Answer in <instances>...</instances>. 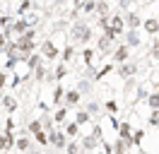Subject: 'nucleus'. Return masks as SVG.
<instances>
[{
    "label": "nucleus",
    "mask_w": 159,
    "mask_h": 154,
    "mask_svg": "<svg viewBox=\"0 0 159 154\" xmlns=\"http://www.w3.org/2000/svg\"><path fill=\"white\" fill-rule=\"evenodd\" d=\"M92 38V29H89V24L87 22H75L72 24V41H80V43H87Z\"/></svg>",
    "instance_id": "nucleus-1"
},
{
    "label": "nucleus",
    "mask_w": 159,
    "mask_h": 154,
    "mask_svg": "<svg viewBox=\"0 0 159 154\" xmlns=\"http://www.w3.org/2000/svg\"><path fill=\"white\" fill-rule=\"evenodd\" d=\"M99 142H101V128H99V125L94 128V133H92V135H84V137H82V147H84L87 152L97 149V147H99Z\"/></svg>",
    "instance_id": "nucleus-2"
},
{
    "label": "nucleus",
    "mask_w": 159,
    "mask_h": 154,
    "mask_svg": "<svg viewBox=\"0 0 159 154\" xmlns=\"http://www.w3.org/2000/svg\"><path fill=\"white\" fill-rule=\"evenodd\" d=\"M41 56H43V58H48V60H56V58L60 56V51L56 48V43H53L51 38H46V41L41 43Z\"/></svg>",
    "instance_id": "nucleus-3"
},
{
    "label": "nucleus",
    "mask_w": 159,
    "mask_h": 154,
    "mask_svg": "<svg viewBox=\"0 0 159 154\" xmlns=\"http://www.w3.org/2000/svg\"><path fill=\"white\" fill-rule=\"evenodd\" d=\"M133 75H138V63H130V60H125V63H120V65H118V77L130 79Z\"/></svg>",
    "instance_id": "nucleus-4"
},
{
    "label": "nucleus",
    "mask_w": 159,
    "mask_h": 154,
    "mask_svg": "<svg viewBox=\"0 0 159 154\" xmlns=\"http://www.w3.org/2000/svg\"><path fill=\"white\" fill-rule=\"evenodd\" d=\"M123 27H125V24H123V17H120V15H109V29L111 31H116V34L120 36Z\"/></svg>",
    "instance_id": "nucleus-5"
},
{
    "label": "nucleus",
    "mask_w": 159,
    "mask_h": 154,
    "mask_svg": "<svg viewBox=\"0 0 159 154\" xmlns=\"http://www.w3.org/2000/svg\"><path fill=\"white\" fill-rule=\"evenodd\" d=\"M116 133H118V137H120V140H125L128 144H133V142H130V137H133V128H130L128 123L116 125Z\"/></svg>",
    "instance_id": "nucleus-6"
},
{
    "label": "nucleus",
    "mask_w": 159,
    "mask_h": 154,
    "mask_svg": "<svg viewBox=\"0 0 159 154\" xmlns=\"http://www.w3.org/2000/svg\"><path fill=\"white\" fill-rule=\"evenodd\" d=\"M128 58H130V48L128 46H118L116 51H113V60H116L118 65H120V63H125Z\"/></svg>",
    "instance_id": "nucleus-7"
},
{
    "label": "nucleus",
    "mask_w": 159,
    "mask_h": 154,
    "mask_svg": "<svg viewBox=\"0 0 159 154\" xmlns=\"http://www.w3.org/2000/svg\"><path fill=\"white\" fill-rule=\"evenodd\" d=\"M123 24L128 29H140V24H142V19H140L138 12H128V17L123 19Z\"/></svg>",
    "instance_id": "nucleus-8"
},
{
    "label": "nucleus",
    "mask_w": 159,
    "mask_h": 154,
    "mask_svg": "<svg viewBox=\"0 0 159 154\" xmlns=\"http://www.w3.org/2000/svg\"><path fill=\"white\" fill-rule=\"evenodd\" d=\"M125 46H128V48L140 46V34H138V29H128V34H125Z\"/></svg>",
    "instance_id": "nucleus-9"
},
{
    "label": "nucleus",
    "mask_w": 159,
    "mask_h": 154,
    "mask_svg": "<svg viewBox=\"0 0 159 154\" xmlns=\"http://www.w3.org/2000/svg\"><path fill=\"white\" fill-rule=\"evenodd\" d=\"M12 144H15V135H12V133H2V135H0V152H2V149L7 152Z\"/></svg>",
    "instance_id": "nucleus-10"
},
{
    "label": "nucleus",
    "mask_w": 159,
    "mask_h": 154,
    "mask_svg": "<svg viewBox=\"0 0 159 154\" xmlns=\"http://www.w3.org/2000/svg\"><path fill=\"white\" fill-rule=\"evenodd\" d=\"M63 101H65L68 106H77V104H80V92H77V89H70V92H65Z\"/></svg>",
    "instance_id": "nucleus-11"
},
{
    "label": "nucleus",
    "mask_w": 159,
    "mask_h": 154,
    "mask_svg": "<svg viewBox=\"0 0 159 154\" xmlns=\"http://www.w3.org/2000/svg\"><path fill=\"white\" fill-rule=\"evenodd\" d=\"M145 31H147V34H152V36H154V34H159V19H157V17H149L147 22H145Z\"/></svg>",
    "instance_id": "nucleus-12"
},
{
    "label": "nucleus",
    "mask_w": 159,
    "mask_h": 154,
    "mask_svg": "<svg viewBox=\"0 0 159 154\" xmlns=\"http://www.w3.org/2000/svg\"><path fill=\"white\" fill-rule=\"evenodd\" d=\"M46 135H48V142H53L56 147H65V135L63 133H56V130H53V133H46Z\"/></svg>",
    "instance_id": "nucleus-13"
},
{
    "label": "nucleus",
    "mask_w": 159,
    "mask_h": 154,
    "mask_svg": "<svg viewBox=\"0 0 159 154\" xmlns=\"http://www.w3.org/2000/svg\"><path fill=\"white\" fill-rule=\"evenodd\" d=\"M130 144L125 142V140H120V137H116V142H113V149H111V152L113 154H125V149H128Z\"/></svg>",
    "instance_id": "nucleus-14"
},
{
    "label": "nucleus",
    "mask_w": 159,
    "mask_h": 154,
    "mask_svg": "<svg viewBox=\"0 0 159 154\" xmlns=\"http://www.w3.org/2000/svg\"><path fill=\"white\" fill-rule=\"evenodd\" d=\"M24 63H27V67H31V70H34L36 65H41V56H39V53H29V56L24 58Z\"/></svg>",
    "instance_id": "nucleus-15"
},
{
    "label": "nucleus",
    "mask_w": 159,
    "mask_h": 154,
    "mask_svg": "<svg viewBox=\"0 0 159 154\" xmlns=\"http://www.w3.org/2000/svg\"><path fill=\"white\" fill-rule=\"evenodd\" d=\"M63 96H65V89H63V87H56V89H53V106H60V101H63Z\"/></svg>",
    "instance_id": "nucleus-16"
},
{
    "label": "nucleus",
    "mask_w": 159,
    "mask_h": 154,
    "mask_svg": "<svg viewBox=\"0 0 159 154\" xmlns=\"http://www.w3.org/2000/svg\"><path fill=\"white\" fill-rule=\"evenodd\" d=\"M111 43H113L111 38L101 36V38H99V46H97V51H99V53H106V51H111Z\"/></svg>",
    "instance_id": "nucleus-17"
},
{
    "label": "nucleus",
    "mask_w": 159,
    "mask_h": 154,
    "mask_svg": "<svg viewBox=\"0 0 159 154\" xmlns=\"http://www.w3.org/2000/svg\"><path fill=\"white\" fill-rule=\"evenodd\" d=\"M97 15H99V17H109V2H104V0H99V2H97Z\"/></svg>",
    "instance_id": "nucleus-18"
},
{
    "label": "nucleus",
    "mask_w": 159,
    "mask_h": 154,
    "mask_svg": "<svg viewBox=\"0 0 159 154\" xmlns=\"http://www.w3.org/2000/svg\"><path fill=\"white\" fill-rule=\"evenodd\" d=\"M147 106L154 111V108H159V92H152V94H147Z\"/></svg>",
    "instance_id": "nucleus-19"
},
{
    "label": "nucleus",
    "mask_w": 159,
    "mask_h": 154,
    "mask_svg": "<svg viewBox=\"0 0 159 154\" xmlns=\"http://www.w3.org/2000/svg\"><path fill=\"white\" fill-rule=\"evenodd\" d=\"M2 106H5L7 111H15V108H17V101H15V96H2Z\"/></svg>",
    "instance_id": "nucleus-20"
},
{
    "label": "nucleus",
    "mask_w": 159,
    "mask_h": 154,
    "mask_svg": "<svg viewBox=\"0 0 159 154\" xmlns=\"http://www.w3.org/2000/svg\"><path fill=\"white\" fill-rule=\"evenodd\" d=\"M75 123H77V125L89 123V113H87V111H77V116H75Z\"/></svg>",
    "instance_id": "nucleus-21"
},
{
    "label": "nucleus",
    "mask_w": 159,
    "mask_h": 154,
    "mask_svg": "<svg viewBox=\"0 0 159 154\" xmlns=\"http://www.w3.org/2000/svg\"><path fill=\"white\" fill-rule=\"evenodd\" d=\"M46 75H48V72H46V67H43V65H36V67H34V77H36L39 82H43Z\"/></svg>",
    "instance_id": "nucleus-22"
},
{
    "label": "nucleus",
    "mask_w": 159,
    "mask_h": 154,
    "mask_svg": "<svg viewBox=\"0 0 159 154\" xmlns=\"http://www.w3.org/2000/svg\"><path fill=\"white\" fill-rule=\"evenodd\" d=\"M65 116H68V108H63V106H60L58 111L53 113V120H56V123H63V120H65Z\"/></svg>",
    "instance_id": "nucleus-23"
},
{
    "label": "nucleus",
    "mask_w": 159,
    "mask_h": 154,
    "mask_svg": "<svg viewBox=\"0 0 159 154\" xmlns=\"http://www.w3.org/2000/svg\"><path fill=\"white\" fill-rule=\"evenodd\" d=\"M142 140H145V130H135L133 137H130V142H133V144H140Z\"/></svg>",
    "instance_id": "nucleus-24"
},
{
    "label": "nucleus",
    "mask_w": 159,
    "mask_h": 154,
    "mask_svg": "<svg viewBox=\"0 0 159 154\" xmlns=\"http://www.w3.org/2000/svg\"><path fill=\"white\" fill-rule=\"evenodd\" d=\"M82 60H84V65H92V60H94V51H92V48H87V51L82 53Z\"/></svg>",
    "instance_id": "nucleus-25"
},
{
    "label": "nucleus",
    "mask_w": 159,
    "mask_h": 154,
    "mask_svg": "<svg viewBox=\"0 0 159 154\" xmlns=\"http://www.w3.org/2000/svg\"><path fill=\"white\" fill-rule=\"evenodd\" d=\"M34 140H36L39 144H46V142H48V135L43 133V130H39V133H34Z\"/></svg>",
    "instance_id": "nucleus-26"
},
{
    "label": "nucleus",
    "mask_w": 159,
    "mask_h": 154,
    "mask_svg": "<svg viewBox=\"0 0 159 154\" xmlns=\"http://www.w3.org/2000/svg\"><path fill=\"white\" fill-rule=\"evenodd\" d=\"M39 130H43V123H41V120H31L29 123V133L34 135V133H39Z\"/></svg>",
    "instance_id": "nucleus-27"
},
{
    "label": "nucleus",
    "mask_w": 159,
    "mask_h": 154,
    "mask_svg": "<svg viewBox=\"0 0 159 154\" xmlns=\"http://www.w3.org/2000/svg\"><path fill=\"white\" fill-rule=\"evenodd\" d=\"M147 123H149V125H154V128L159 125V108H154V111L149 113V120H147Z\"/></svg>",
    "instance_id": "nucleus-28"
},
{
    "label": "nucleus",
    "mask_w": 159,
    "mask_h": 154,
    "mask_svg": "<svg viewBox=\"0 0 159 154\" xmlns=\"http://www.w3.org/2000/svg\"><path fill=\"white\" fill-rule=\"evenodd\" d=\"M65 72H68V67H65V65H58V67H56V72H53V77H56V79H63Z\"/></svg>",
    "instance_id": "nucleus-29"
},
{
    "label": "nucleus",
    "mask_w": 159,
    "mask_h": 154,
    "mask_svg": "<svg viewBox=\"0 0 159 154\" xmlns=\"http://www.w3.org/2000/svg\"><path fill=\"white\" fill-rule=\"evenodd\" d=\"M65 133H68L70 137H77V133H80V125H77V123H70V125H68V130H65Z\"/></svg>",
    "instance_id": "nucleus-30"
},
{
    "label": "nucleus",
    "mask_w": 159,
    "mask_h": 154,
    "mask_svg": "<svg viewBox=\"0 0 159 154\" xmlns=\"http://www.w3.org/2000/svg\"><path fill=\"white\" fill-rule=\"evenodd\" d=\"M94 7H97V0H84V5H82L84 12H94Z\"/></svg>",
    "instance_id": "nucleus-31"
},
{
    "label": "nucleus",
    "mask_w": 159,
    "mask_h": 154,
    "mask_svg": "<svg viewBox=\"0 0 159 154\" xmlns=\"http://www.w3.org/2000/svg\"><path fill=\"white\" fill-rule=\"evenodd\" d=\"M15 144H17V149H22V152H24V149H29V140H27V137H20Z\"/></svg>",
    "instance_id": "nucleus-32"
},
{
    "label": "nucleus",
    "mask_w": 159,
    "mask_h": 154,
    "mask_svg": "<svg viewBox=\"0 0 159 154\" xmlns=\"http://www.w3.org/2000/svg\"><path fill=\"white\" fill-rule=\"evenodd\" d=\"M72 53H75V48L68 46L65 51H63V60H65V63H70V60H72Z\"/></svg>",
    "instance_id": "nucleus-33"
},
{
    "label": "nucleus",
    "mask_w": 159,
    "mask_h": 154,
    "mask_svg": "<svg viewBox=\"0 0 159 154\" xmlns=\"http://www.w3.org/2000/svg\"><path fill=\"white\" fill-rule=\"evenodd\" d=\"M68 154H80V142H70L68 144Z\"/></svg>",
    "instance_id": "nucleus-34"
},
{
    "label": "nucleus",
    "mask_w": 159,
    "mask_h": 154,
    "mask_svg": "<svg viewBox=\"0 0 159 154\" xmlns=\"http://www.w3.org/2000/svg\"><path fill=\"white\" fill-rule=\"evenodd\" d=\"M111 70H113V65H104V67L99 70V72H97V79H99V77H104V75H109Z\"/></svg>",
    "instance_id": "nucleus-35"
},
{
    "label": "nucleus",
    "mask_w": 159,
    "mask_h": 154,
    "mask_svg": "<svg viewBox=\"0 0 159 154\" xmlns=\"http://www.w3.org/2000/svg\"><path fill=\"white\" fill-rule=\"evenodd\" d=\"M106 111H109V113H116V111H118V104H116V101H106Z\"/></svg>",
    "instance_id": "nucleus-36"
},
{
    "label": "nucleus",
    "mask_w": 159,
    "mask_h": 154,
    "mask_svg": "<svg viewBox=\"0 0 159 154\" xmlns=\"http://www.w3.org/2000/svg\"><path fill=\"white\" fill-rule=\"evenodd\" d=\"M97 111H99V104H97V101H92V104L87 106V113H97Z\"/></svg>",
    "instance_id": "nucleus-37"
},
{
    "label": "nucleus",
    "mask_w": 159,
    "mask_h": 154,
    "mask_svg": "<svg viewBox=\"0 0 159 154\" xmlns=\"http://www.w3.org/2000/svg\"><path fill=\"white\" fill-rule=\"evenodd\" d=\"M5 84H7V75H5V72H0V89H2Z\"/></svg>",
    "instance_id": "nucleus-38"
},
{
    "label": "nucleus",
    "mask_w": 159,
    "mask_h": 154,
    "mask_svg": "<svg viewBox=\"0 0 159 154\" xmlns=\"http://www.w3.org/2000/svg\"><path fill=\"white\" fill-rule=\"evenodd\" d=\"M5 46H7V38H5V36H0V53L5 51Z\"/></svg>",
    "instance_id": "nucleus-39"
},
{
    "label": "nucleus",
    "mask_w": 159,
    "mask_h": 154,
    "mask_svg": "<svg viewBox=\"0 0 159 154\" xmlns=\"http://www.w3.org/2000/svg\"><path fill=\"white\" fill-rule=\"evenodd\" d=\"M82 5H84V0H75V12H77V10H82Z\"/></svg>",
    "instance_id": "nucleus-40"
},
{
    "label": "nucleus",
    "mask_w": 159,
    "mask_h": 154,
    "mask_svg": "<svg viewBox=\"0 0 159 154\" xmlns=\"http://www.w3.org/2000/svg\"><path fill=\"white\" fill-rule=\"evenodd\" d=\"M120 7H130V0H120Z\"/></svg>",
    "instance_id": "nucleus-41"
}]
</instances>
